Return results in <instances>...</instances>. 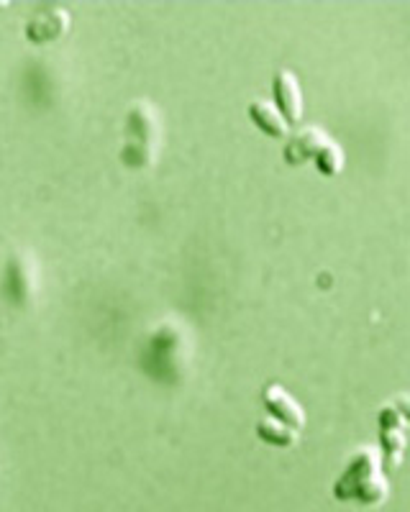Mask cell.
I'll return each mask as SVG.
<instances>
[{"label": "cell", "instance_id": "obj_1", "mask_svg": "<svg viewBox=\"0 0 410 512\" xmlns=\"http://www.w3.org/2000/svg\"><path fill=\"white\" fill-rule=\"evenodd\" d=\"M387 495H390V484L382 472L380 454L375 448H359L346 464L344 474L334 482V497L375 507L382 505Z\"/></svg>", "mask_w": 410, "mask_h": 512}, {"label": "cell", "instance_id": "obj_2", "mask_svg": "<svg viewBox=\"0 0 410 512\" xmlns=\"http://www.w3.org/2000/svg\"><path fill=\"white\" fill-rule=\"evenodd\" d=\"M159 146V123L147 103H136L126 118V144L121 159L129 167H144L154 159Z\"/></svg>", "mask_w": 410, "mask_h": 512}, {"label": "cell", "instance_id": "obj_3", "mask_svg": "<svg viewBox=\"0 0 410 512\" xmlns=\"http://www.w3.org/2000/svg\"><path fill=\"white\" fill-rule=\"evenodd\" d=\"M405 431H408V400L400 395L398 400L380 410V438L382 448H385L382 469L385 472H395L403 464Z\"/></svg>", "mask_w": 410, "mask_h": 512}, {"label": "cell", "instance_id": "obj_4", "mask_svg": "<svg viewBox=\"0 0 410 512\" xmlns=\"http://www.w3.org/2000/svg\"><path fill=\"white\" fill-rule=\"evenodd\" d=\"M272 90H275V108L280 111V116L285 118L287 126H295V123L303 121V90H300V82L295 77L293 70H277L275 82H272Z\"/></svg>", "mask_w": 410, "mask_h": 512}, {"label": "cell", "instance_id": "obj_5", "mask_svg": "<svg viewBox=\"0 0 410 512\" xmlns=\"http://www.w3.org/2000/svg\"><path fill=\"white\" fill-rule=\"evenodd\" d=\"M262 402L275 420L290 425L295 431H303L305 428V410L300 408V402L285 387H280V384H267L262 390Z\"/></svg>", "mask_w": 410, "mask_h": 512}, {"label": "cell", "instance_id": "obj_6", "mask_svg": "<svg viewBox=\"0 0 410 512\" xmlns=\"http://www.w3.org/2000/svg\"><path fill=\"white\" fill-rule=\"evenodd\" d=\"M67 29H70V13L59 6H47L31 18L29 26H26V36L34 44H49V41L65 36Z\"/></svg>", "mask_w": 410, "mask_h": 512}, {"label": "cell", "instance_id": "obj_7", "mask_svg": "<svg viewBox=\"0 0 410 512\" xmlns=\"http://www.w3.org/2000/svg\"><path fill=\"white\" fill-rule=\"evenodd\" d=\"M328 141H331V136H328L323 128L318 126L300 128V131H295V134L287 139V146H285L287 164L298 167V164H305L308 159H316L318 152H321Z\"/></svg>", "mask_w": 410, "mask_h": 512}, {"label": "cell", "instance_id": "obj_8", "mask_svg": "<svg viewBox=\"0 0 410 512\" xmlns=\"http://www.w3.org/2000/svg\"><path fill=\"white\" fill-rule=\"evenodd\" d=\"M249 118H252V123L262 134L272 136V139H285L287 136V121L280 116L275 105L267 103V100H254L249 105Z\"/></svg>", "mask_w": 410, "mask_h": 512}, {"label": "cell", "instance_id": "obj_9", "mask_svg": "<svg viewBox=\"0 0 410 512\" xmlns=\"http://www.w3.org/2000/svg\"><path fill=\"white\" fill-rule=\"evenodd\" d=\"M257 436L270 443V446L293 448L298 443L300 431H295V428H290V425L280 423L275 418H264L257 423Z\"/></svg>", "mask_w": 410, "mask_h": 512}, {"label": "cell", "instance_id": "obj_10", "mask_svg": "<svg viewBox=\"0 0 410 512\" xmlns=\"http://www.w3.org/2000/svg\"><path fill=\"white\" fill-rule=\"evenodd\" d=\"M344 162H346L344 149H341V146L336 144L334 139L328 141V144L323 146L321 152H318V157H316L318 172H321V175H326V177L339 175L341 169H344Z\"/></svg>", "mask_w": 410, "mask_h": 512}]
</instances>
